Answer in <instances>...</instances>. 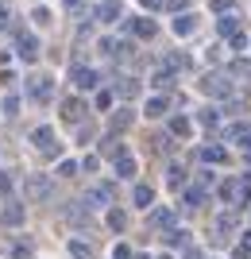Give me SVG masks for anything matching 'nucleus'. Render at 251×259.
Returning a JSON list of instances; mask_svg holds the SVG:
<instances>
[{
	"label": "nucleus",
	"instance_id": "f257e3e1",
	"mask_svg": "<svg viewBox=\"0 0 251 259\" xmlns=\"http://www.w3.org/2000/svg\"><path fill=\"white\" fill-rule=\"evenodd\" d=\"M27 194H31L35 201H43V197H51V182H46L43 174H31V178H27Z\"/></svg>",
	"mask_w": 251,
	"mask_h": 259
},
{
	"label": "nucleus",
	"instance_id": "f03ea898",
	"mask_svg": "<svg viewBox=\"0 0 251 259\" xmlns=\"http://www.w3.org/2000/svg\"><path fill=\"white\" fill-rule=\"evenodd\" d=\"M105 217H109V228H112V232H124V228H128V213H124V209H109Z\"/></svg>",
	"mask_w": 251,
	"mask_h": 259
},
{
	"label": "nucleus",
	"instance_id": "7ed1b4c3",
	"mask_svg": "<svg viewBox=\"0 0 251 259\" xmlns=\"http://www.w3.org/2000/svg\"><path fill=\"white\" fill-rule=\"evenodd\" d=\"M170 221H174L170 209H151V217H147V225H155V228H166Z\"/></svg>",
	"mask_w": 251,
	"mask_h": 259
},
{
	"label": "nucleus",
	"instance_id": "20e7f679",
	"mask_svg": "<svg viewBox=\"0 0 251 259\" xmlns=\"http://www.w3.org/2000/svg\"><path fill=\"white\" fill-rule=\"evenodd\" d=\"M70 255L74 259H93V248H89L85 240H70Z\"/></svg>",
	"mask_w": 251,
	"mask_h": 259
},
{
	"label": "nucleus",
	"instance_id": "39448f33",
	"mask_svg": "<svg viewBox=\"0 0 251 259\" xmlns=\"http://www.w3.org/2000/svg\"><path fill=\"white\" fill-rule=\"evenodd\" d=\"M116 174H120V178H135V159H131V155L116 159Z\"/></svg>",
	"mask_w": 251,
	"mask_h": 259
},
{
	"label": "nucleus",
	"instance_id": "423d86ee",
	"mask_svg": "<svg viewBox=\"0 0 251 259\" xmlns=\"http://www.w3.org/2000/svg\"><path fill=\"white\" fill-rule=\"evenodd\" d=\"M151 201H155V190H151V186H135V205L147 209Z\"/></svg>",
	"mask_w": 251,
	"mask_h": 259
},
{
	"label": "nucleus",
	"instance_id": "0eeeda50",
	"mask_svg": "<svg viewBox=\"0 0 251 259\" xmlns=\"http://www.w3.org/2000/svg\"><path fill=\"white\" fill-rule=\"evenodd\" d=\"M0 221L16 228V225H20V221H23V209H20V205H8V209H4V213H0Z\"/></svg>",
	"mask_w": 251,
	"mask_h": 259
},
{
	"label": "nucleus",
	"instance_id": "6e6552de",
	"mask_svg": "<svg viewBox=\"0 0 251 259\" xmlns=\"http://www.w3.org/2000/svg\"><path fill=\"white\" fill-rule=\"evenodd\" d=\"M166 108H170V101H166V97H151V101H147V116H163Z\"/></svg>",
	"mask_w": 251,
	"mask_h": 259
},
{
	"label": "nucleus",
	"instance_id": "1a4fd4ad",
	"mask_svg": "<svg viewBox=\"0 0 251 259\" xmlns=\"http://www.w3.org/2000/svg\"><path fill=\"white\" fill-rule=\"evenodd\" d=\"M201 159H205V162H228V151H224V147H205Z\"/></svg>",
	"mask_w": 251,
	"mask_h": 259
},
{
	"label": "nucleus",
	"instance_id": "9d476101",
	"mask_svg": "<svg viewBox=\"0 0 251 259\" xmlns=\"http://www.w3.org/2000/svg\"><path fill=\"white\" fill-rule=\"evenodd\" d=\"M193 27H197V20H193V16H178V20H174V31H178V35H189Z\"/></svg>",
	"mask_w": 251,
	"mask_h": 259
},
{
	"label": "nucleus",
	"instance_id": "9b49d317",
	"mask_svg": "<svg viewBox=\"0 0 251 259\" xmlns=\"http://www.w3.org/2000/svg\"><path fill=\"white\" fill-rule=\"evenodd\" d=\"M232 259H251V232L236 244V251H232Z\"/></svg>",
	"mask_w": 251,
	"mask_h": 259
},
{
	"label": "nucleus",
	"instance_id": "f8f14e48",
	"mask_svg": "<svg viewBox=\"0 0 251 259\" xmlns=\"http://www.w3.org/2000/svg\"><path fill=\"white\" fill-rule=\"evenodd\" d=\"M170 132L186 140V136H189V120H186V116H174V120H170Z\"/></svg>",
	"mask_w": 251,
	"mask_h": 259
},
{
	"label": "nucleus",
	"instance_id": "ddd939ff",
	"mask_svg": "<svg viewBox=\"0 0 251 259\" xmlns=\"http://www.w3.org/2000/svg\"><path fill=\"white\" fill-rule=\"evenodd\" d=\"M201 201H205V190H201V186H189L186 190V205H201Z\"/></svg>",
	"mask_w": 251,
	"mask_h": 259
},
{
	"label": "nucleus",
	"instance_id": "4468645a",
	"mask_svg": "<svg viewBox=\"0 0 251 259\" xmlns=\"http://www.w3.org/2000/svg\"><path fill=\"white\" fill-rule=\"evenodd\" d=\"M128 27H131L135 35H155V23H151V20H135V23H128Z\"/></svg>",
	"mask_w": 251,
	"mask_h": 259
},
{
	"label": "nucleus",
	"instance_id": "2eb2a0df",
	"mask_svg": "<svg viewBox=\"0 0 251 259\" xmlns=\"http://www.w3.org/2000/svg\"><path fill=\"white\" fill-rule=\"evenodd\" d=\"M51 143H55L51 128H39V132H35V147H51Z\"/></svg>",
	"mask_w": 251,
	"mask_h": 259
},
{
	"label": "nucleus",
	"instance_id": "dca6fc26",
	"mask_svg": "<svg viewBox=\"0 0 251 259\" xmlns=\"http://www.w3.org/2000/svg\"><path fill=\"white\" fill-rule=\"evenodd\" d=\"M236 190H240L236 182H224V186H220V197H224V201H236V197H240Z\"/></svg>",
	"mask_w": 251,
	"mask_h": 259
},
{
	"label": "nucleus",
	"instance_id": "f3484780",
	"mask_svg": "<svg viewBox=\"0 0 251 259\" xmlns=\"http://www.w3.org/2000/svg\"><path fill=\"white\" fill-rule=\"evenodd\" d=\"M62 112H66V120H77V116H81V101H70Z\"/></svg>",
	"mask_w": 251,
	"mask_h": 259
},
{
	"label": "nucleus",
	"instance_id": "a211bd4d",
	"mask_svg": "<svg viewBox=\"0 0 251 259\" xmlns=\"http://www.w3.org/2000/svg\"><path fill=\"white\" fill-rule=\"evenodd\" d=\"M217 228H220V232H232V228H236V217H232V213H224V217L217 221Z\"/></svg>",
	"mask_w": 251,
	"mask_h": 259
},
{
	"label": "nucleus",
	"instance_id": "6ab92c4d",
	"mask_svg": "<svg viewBox=\"0 0 251 259\" xmlns=\"http://www.w3.org/2000/svg\"><path fill=\"white\" fill-rule=\"evenodd\" d=\"M112 259H131V248L128 244H116V248H112Z\"/></svg>",
	"mask_w": 251,
	"mask_h": 259
},
{
	"label": "nucleus",
	"instance_id": "aec40b11",
	"mask_svg": "<svg viewBox=\"0 0 251 259\" xmlns=\"http://www.w3.org/2000/svg\"><path fill=\"white\" fill-rule=\"evenodd\" d=\"M220 35H236V20H232V16H228V20H220Z\"/></svg>",
	"mask_w": 251,
	"mask_h": 259
},
{
	"label": "nucleus",
	"instance_id": "412c9836",
	"mask_svg": "<svg viewBox=\"0 0 251 259\" xmlns=\"http://www.w3.org/2000/svg\"><path fill=\"white\" fill-rule=\"evenodd\" d=\"M27 255H31V251L23 248V244H16V248H12V259H27Z\"/></svg>",
	"mask_w": 251,
	"mask_h": 259
},
{
	"label": "nucleus",
	"instance_id": "4be33fe9",
	"mask_svg": "<svg viewBox=\"0 0 251 259\" xmlns=\"http://www.w3.org/2000/svg\"><path fill=\"white\" fill-rule=\"evenodd\" d=\"M8 190H12V178H8V174H0V194H8Z\"/></svg>",
	"mask_w": 251,
	"mask_h": 259
},
{
	"label": "nucleus",
	"instance_id": "5701e85b",
	"mask_svg": "<svg viewBox=\"0 0 251 259\" xmlns=\"http://www.w3.org/2000/svg\"><path fill=\"white\" fill-rule=\"evenodd\" d=\"M182 259H201V251H197V248H189V251H186Z\"/></svg>",
	"mask_w": 251,
	"mask_h": 259
},
{
	"label": "nucleus",
	"instance_id": "b1692460",
	"mask_svg": "<svg viewBox=\"0 0 251 259\" xmlns=\"http://www.w3.org/2000/svg\"><path fill=\"white\" fill-rule=\"evenodd\" d=\"M0 23H8V12H4V8H0Z\"/></svg>",
	"mask_w": 251,
	"mask_h": 259
},
{
	"label": "nucleus",
	"instance_id": "393cba45",
	"mask_svg": "<svg viewBox=\"0 0 251 259\" xmlns=\"http://www.w3.org/2000/svg\"><path fill=\"white\" fill-rule=\"evenodd\" d=\"M159 259H170V255H159Z\"/></svg>",
	"mask_w": 251,
	"mask_h": 259
}]
</instances>
